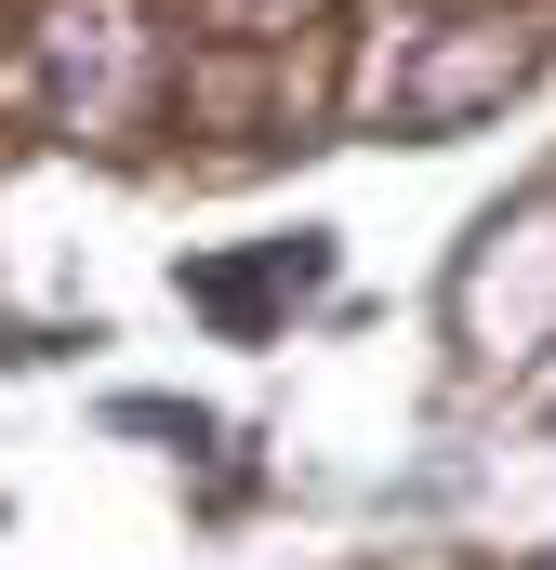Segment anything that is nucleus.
Returning <instances> with one entry per match:
<instances>
[{
  "mask_svg": "<svg viewBox=\"0 0 556 570\" xmlns=\"http://www.w3.org/2000/svg\"><path fill=\"white\" fill-rule=\"evenodd\" d=\"M318 279H331V253H318V239H266V253H199V266H186V305H199V318H226V332L252 345L278 305H291V292H318Z\"/></svg>",
  "mask_w": 556,
  "mask_h": 570,
  "instance_id": "1",
  "label": "nucleus"
}]
</instances>
